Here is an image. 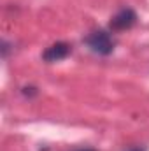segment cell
<instances>
[{
	"label": "cell",
	"instance_id": "3",
	"mask_svg": "<svg viewBox=\"0 0 149 151\" xmlns=\"http://www.w3.org/2000/svg\"><path fill=\"white\" fill-rule=\"evenodd\" d=\"M70 53H72V46L70 44H67V42H54V44H51L49 47L44 49L42 60L47 62V63H54V62L65 60Z\"/></svg>",
	"mask_w": 149,
	"mask_h": 151
},
{
	"label": "cell",
	"instance_id": "2",
	"mask_svg": "<svg viewBox=\"0 0 149 151\" xmlns=\"http://www.w3.org/2000/svg\"><path fill=\"white\" fill-rule=\"evenodd\" d=\"M135 23H137V12L130 7H125L116 16H112L109 27L112 32H123V30H130Z\"/></svg>",
	"mask_w": 149,
	"mask_h": 151
},
{
	"label": "cell",
	"instance_id": "5",
	"mask_svg": "<svg viewBox=\"0 0 149 151\" xmlns=\"http://www.w3.org/2000/svg\"><path fill=\"white\" fill-rule=\"evenodd\" d=\"M77 151H95V150H77Z\"/></svg>",
	"mask_w": 149,
	"mask_h": 151
},
{
	"label": "cell",
	"instance_id": "4",
	"mask_svg": "<svg viewBox=\"0 0 149 151\" xmlns=\"http://www.w3.org/2000/svg\"><path fill=\"white\" fill-rule=\"evenodd\" d=\"M130 151H146V148H133V150H130Z\"/></svg>",
	"mask_w": 149,
	"mask_h": 151
},
{
	"label": "cell",
	"instance_id": "1",
	"mask_svg": "<svg viewBox=\"0 0 149 151\" xmlns=\"http://www.w3.org/2000/svg\"><path fill=\"white\" fill-rule=\"evenodd\" d=\"M84 42L88 44V47L93 53L102 55V56H109L112 51H114V46H116L114 44V39L111 37V34L105 32V30H97V32L90 34Z\"/></svg>",
	"mask_w": 149,
	"mask_h": 151
}]
</instances>
